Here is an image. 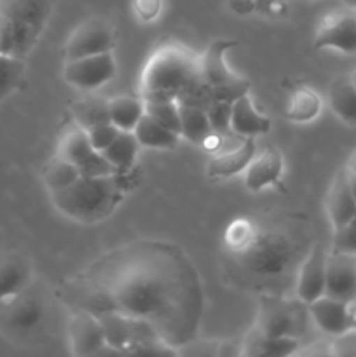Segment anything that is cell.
I'll return each instance as SVG.
<instances>
[{
  "label": "cell",
  "mask_w": 356,
  "mask_h": 357,
  "mask_svg": "<svg viewBox=\"0 0 356 357\" xmlns=\"http://www.w3.org/2000/svg\"><path fill=\"white\" fill-rule=\"evenodd\" d=\"M302 302H292L274 293H262L255 326L267 337H299Z\"/></svg>",
  "instance_id": "7"
},
{
  "label": "cell",
  "mask_w": 356,
  "mask_h": 357,
  "mask_svg": "<svg viewBox=\"0 0 356 357\" xmlns=\"http://www.w3.org/2000/svg\"><path fill=\"white\" fill-rule=\"evenodd\" d=\"M110 122L119 131H133L145 115V101L142 98L117 96L108 100Z\"/></svg>",
  "instance_id": "25"
},
{
  "label": "cell",
  "mask_w": 356,
  "mask_h": 357,
  "mask_svg": "<svg viewBox=\"0 0 356 357\" xmlns=\"http://www.w3.org/2000/svg\"><path fill=\"white\" fill-rule=\"evenodd\" d=\"M24 75V59L0 52V103L9 98Z\"/></svg>",
  "instance_id": "31"
},
{
  "label": "cell",
  "mask_w": 356,
  "mask_h": 357,
  "mask_svg": "<svg viewBox=\"0 0 356 357\" xmlns=\"http://www.w3.org/2000/svg\"><path fill=\"white\" fill-rule=\"evenodd\" d=\"M346 169H348L349 173L356 174V150L351 153V157H349L348 164H346Z\"/></svg>",
  "instance_id": "40"
},
{
  "label": "cell",
  "mask_w": 356,
  "mask_h": 357,
  "mask_svg": "<svg viewBox=\"0 0 356 357\" xmlns=\"http://www.w3.org/2000/svg\"><path fill=\"white\" fill-rule=\"evenodd\" d=\"M145 114L180 135V105L175 100L145 101Z\"/></svg>",
  "instance_id": "33"
},
{
  "label": "cell",
  "mask_w": 356,
  "mask_h": 357,
  "mask_svg": "<svg viewBox=\"0 0 356 357\" xmlns=\"http://www.w3.org/2000/svg\"><path fill=\"white\" fill-rule=\"evenodd\" d=\"M332 354L335 356H356V330L351 328L346 333L335 337L332 345Z\"/></svg>",
  "instance_id": "38"
},
{
  "label": "cell",
  "mask_w": 356,
  "mask_h": 357,
  "mask_svg": "<svg viewBox=\"0 0 356 357\" xmlns=\"http://www.w3.org/2000/svg\"><path fill=\"white\" fill-rule=\"evenodd\" d=\"M351 80H353V84H355V87H356V70L351 73Z\"/></svg>",
  "instance_id": "43"
},
{
  "label": "cell",
  "mask_w": 356,
  "mask_h": 357,
  "mask_svg": "<svg viewBox=\"0 0 356 357\" xmlns=\"http://www.w3.org/2000/svg\"><path fill=\"white\" fill-rule=\"evenodd\" d=\"M325 206H327V215L334 229H341V227L348 225L353 220L356 209V199L353 195L351 187H349V176L346 167L337 171V174L332 180Z\"/></svg>",
  "instance_id": "18"
},
{
  "label": "cell",
  "mask_w": 356,
  "mask_h": 357,
  "mask_svg": "<svg viewBox=\"0 0 356 357\" xmlns=\"http://www.w3.org/2000/svg\"><path fill=\"white\" fill-rule=\"evenodd\" d=\"M3 323L14 333H30L37 330L45 317V303L37 291L28 286L24 291L0 305Z\"/></svg>",
  "instance_id": "11"
},
{
  "label": "cell",
  "mask_w": 356,
  "mask_h": 357,
  "mask_svg": "<svg viewBox=\"0 0 356 357\" xmlns=\"http://www.w3.org/2000/svg\"><path fill=\"white\" fill-rule=\"evenodd\" d=\"M225 246L234 268L255 284H271L285 278L297 260V248L290 236L244 218L230 223Z\"/></svg>",
  "instance_id": "2"
},
{
  "label": "cell",
  "mask_w": 356,
  "mask_h": 357,
  "mask_svg": "<svg viewBox=\"0 0 356 357\" xmlns=\"http://www.w3.org/2000/svg\"><path fill=\"white\" fill-rule=\"evenodd\" d=\"M328 105L332 112L349 126H356V87L351 75H339L328 89Z\"/></svg>",
  "instance_id": "22"
},
{
  "label": "cell",
  "mask_w": 356,
  "mask_h": 357,
  "mask_svg": "<svg viewBox=\"0 0 356 357\" xmlns=\"http://www.w3.org/2000/svg\"><path fill=\"white\" fill-rule=\"evenodd\" d=\"M332 251L356 257V223L349 222L341 229H334Z\"/></svg>",
  "instance_id": "35"
},
{
  "label": "cell",
  "mask_w": 356,
  "mask_h": 357,
  "mask_svg": "<svg viewBox=\"0 0 356 357\" xmlns=\"http://www.w3.org/2000/svg\"><path fill=\"white\" fill-rule=\"evenodd\" d=\"M84 281L112 309L145 321L178 352L195 340L205 312V289L198 268L180 246L143 239L94 260Z\"/></svg>",
  "instance_id": "1"
},
{
  "label": "cell",
  "mask_w": 356,
  "mask_h": 357,
  "mask_svg": "<svg viewBox=\"0 0 356 357\" xmlns=\"http://www.w3.org/2000/svg\"><path fill=\"white\" fill-rule=\"evenodd\" d=\"M307 312H309L314 324H316L325 335L339 337V335L351 330V321H349L348 314V302H342V300L323 295L307 305Z\"/></svg>",
  "instance_id": "16"
},
{
  "label": "cell",
  "mask_w": 356,
  "mask_h": 357,
  "mask_svg": "<svg viewBox=\"0 0 356 357\" xmlns=\"http://www.w3.org/2000/svg\"><path fill=\"white\" fill-rule=\"evenodd\" d=\"M115 59L110 52L86 56V58L65 61L63 77L70 86L82 91H94L105 86L115 77Z\"/></svg>",
  "instance_id": "10"
},
{
  "label": "cell",
  "mask_w": 356,
  "mask_h": 357,
  "mask_svg": "<svg viewBox=\"0 0 356 357\" xmlns=\"http://www.w3.org/2000/svg\"><path fill=\"white\" fill-rule=\"evenodd\" d=\"M327 255L328 253L321 244H314L307 257L300 261L299 271H297L295 291L297 300H300L306 305L325 295Z\"/></svg>",
  "instance_id": "13"
},
{
  "label": "cell",
  "mask_w": 356,
  "mask_h": 357,
  "mask_svg": "<svg viewBox=\"0 0 356 357\" xmlns=\"http://www.w3.org/2000/svg\"><path fill=\"white\" fill-rule=\"evenodd\" d=\"M230 110H232V103L229 101H213L208 108H206V114H208L209 124L215 135L225 136L230 138L234 135L232 129H230Z\"/></svg>",
  "instance_id": "34"
},
{
  "label": "cell",
  "mask_w": 356,
  "mask_h": 357,
  "mask_svg": "<svg viewBox=\"0 0 356 357\" xmlns=\"http://www.w3.org/2000/svg\"><path fill=\"white\" fill-rule=\"evenodd\" d=\"M236 45L237 42L230 38H216L201 56L202 80L208 84L209 89L213 91V96L218 101L232 103L234 100L250 91V82L234 73L225 63L227 51Z\"/></svg>",
  "instance_id": "6"
},
{
  "label": "cell",
  "mask_w": 356,
  "mask_h": 357,
  "mask_svg": "<svg viewBox=\"0 0 356 357\" xmlns=\"http://www.w3.org/2000/svg\"><path fill=\"white\" fill-rule=\"evenodd\" d=\"M140 149H142V146H140L135 132L119 131V135L115 136L114 142H112L107 149L101 150V153H103L105 159H107L112 166L117 167L119 173H122V171L129 169V167L135 164Z\"/></svg>",
  "instance_id": "28"
},
{
  "label": "cell",
  "mask_w": 356,
  "mask_h": 357,
  "mask_svg": "<svg viewBox=\"0 0 356 357\" xmlns=\"http://www.w3.org/2000/svg\"><path fill=\"white\" fill-rule=\"evenodd\" d=\"M283 174V155L276 146H267L262 153H255L244 169V187L251 192H260L276 185Z\"/></svg>",
  "instance_id": "17"
},
{
  "label": "cell",
  "mask_w": 356,
  "mask_h": 357,
  "mask_svg": "<svg viewBox=\"0 0 356 357\" xmlns=\"http://www.w3.org/2000/svg\"><path fill=\"white\" fill-rule=\"evenodd\" d=\"M342 2H344L346 6L349 7V9H355L356 10V0H342Z\"/></svg>",
  "instance_id": "42"
},
{
  "label": "cell",
  "mask_w": 356,
  "mask_h": 357,
  "mask_svg": "<svg viewBox=\"0 0 356 357\" xmlns=\"http://www.w3.org/2000/svg\"><path fill=\"white\" fill-rule=\"evenodd\" d=\"M348 176H349V187H351L353 195H355V199H356V174L349 173L348 171Z\"/></svg>",
  "instance_id": "41"
},
{
  "label": "cell",
  "mask_w": 356,
  "mask_h": 357,
  "mask_svg": "<svg viewBox=\"0 0 356 357\" xmlns=\"http://www.w3.org/2000/svg\"><path fill=\"white\" fill-rule=\"evenodd\" d=\"M86 131L87 136H89L91 145H93V149L98 150V152L107 149V146L114 142L115 136L119 135V129L115 128L110 121L93 126V128L86 129Z\"/></svg>",
  "instance_id": "37"
},
{
  "label": "cell",
  "mask_w": 356,
  "mask_h": 357,
  "mask_svg": "<svg viewBox=\"0 0 356 357\" xmlns=\"http://www.w3.org/2000/svg\"><path fill=\"white\" fill-rule=\"evenodd\" d=\"M297 349H299V338L267 337L257 326H253L241 342L239 356L283 357L295 354Z\"/></svg>",
  "instance_id": "21"
},
{
  "label": "cell",
  "mask_w": 356,
  "mask_h": 357,
  "mask_svg": "<svg viewBox=\"0 0 356 357\" xmlns=\"http://www.w3.org/2000/svg\"><path fill=\"white\" fill-rule=\"evenodd\" d=\"M271 119L255 108L250 94H243L232 101L230 129L239 138H257L271 131Z\"/></svg>",
  "instance_id": "19"
},
{
  "label": "cell",
  "mask_w": 356,
  "mask_h": 357,
  "mask_svg": "<svg viewBox=\"0 0 356 357\" xmlns=\"http://www.w3.org/2000/svg\"><path fill=\"white\" fill-rule=\"evenodd\" d=\"M321 98L311 87L299 86L290 96L286 119L293 122H311L320 115Z\"/></svg>",
  "instance_id": "29"
},
{
  "label": "cell",
  "mask_w": 356,
  "mask_h": 357,
  "mask_svg": "<svg viewBox=\"0 0 356 357\" xmlns=\"http://www.w3.org/2000/svg\"><path fill=\"white\" fill-rule=\"evenodd\" d=\"M133 132H135L140 146H145V149L171 150L178 145V139H180L178 132L171 131V129H168L166 126H163L147 114L140 119Z\"/></svg>",
  "instance_id": "23"
},
{
  "label": "cell",
  "mask_w": 356,
  "mask_h": 357,
  "mask_svg": "<svg viewBox=\"0 0 356 357\" xmlns=\"http://www.w3.org/2000/svg\"><path fill=\"white\" fill-rule=\"evenodd\" d=\"M31 286V265L16 253L0 257V305Z\"/></svg>",
  "instance_id": "20"
},
{
  "label": "cell",
  "mask_w": 356,
  "mask_h": 357,
  "mask_svg": "<svg viewBox=\"0 0 356 357\" xmlns=\"http://www.w3.org/2000/svg\"><path fill=\"white\" fill-rule=\"evenodd\" d=\"M98 319L103 328L107 347L115 352H124L131 340V317L117 310H107V312L98 314Z\"/></svg>",
  "instance_id": "26"
},
{
  "label": "cell",
  "mask_w": 356,
  "mask_h": 357,
  "mask_svg": "<svg viewBox=\"0 0 356 357\" xmlns=\"http://www.w3.org/2000/svg\"><path fill=\"white\" fill-rule=\"evenodd\" d=\"M353 223H356V209H355V215H353V220H351Z\"/></svg>",
  "instance_id": "44"
},
{
  "label": "cell",
  "mask_w": 356,
  "mask_h": 357,
  "mask_svg": "<svg viewBox=\"0 0 356 357\" xmlns=\"http://www.w3.org/2000/svg\"><path fill=\"white\" fill-rule=\"evenodd\" d=\"M314 49H335L342 54H356V10H332L316 28Z\"/></svg>",
  "instance_id": "9"
},
{
  "label": "cell",
  "mask_w": 356,
  "mask_h": 357,
  "mask_svg": "<svg viewBox=\"0 0 356 357\" xmlns=\"http://www.w3.org/2000/svg\"><path fill=\"white\" fill-rule=\"evenodd\" d=\"M94 152H98V150H94L93 145H91L87 131L77 124L75 128H70L68 131L61 136L56 157H59V159L63 160H68V162L75 164V166L79 167L80 164L86 162Z\"/></svg>",
  "instance_id": "24"
},
{
  "label": "cell",
  "mask_w": 356,
  "mask_h": 357,
  "mask_svg": "<svg viewBox=\"0 0 356 357\" xmlns=\"http://www.w3.org/2000/svg\"><path fill=\"white\" fill-rule=\"evenodd\" d=\"M115 45L114 26L103 17H89L73 30L63 47L65 61L110 52Z\"/></svg>",
  "instance_id": "8"
},
{
  "label": "cell",
  "mask_w": 356,
  "mask_h": 357,
  "mask_svg": "<svg viewBox=\"0 0 356 357\" xmlns=\"http://www.w3.org/2000/svg\"><path fill=\"white\" fill-rule=\"evenodd\" d=\"M202 82L201 56L180 44H166L152 52L140 79L143 101L175 100Z\"/></svg>",
  "instance_id": "3"
},
{
  "label": "cell",
  "mask_w": 356,
  "mask_h": 357,
  "mask_svg": "<svg viewBox=\"0 0 356 357\" xmlns=\"http://www.w3.org/2000/svg\"><path fill=\"white\" fill-rule=\"evenodd\" d=\"M325 295L351 302L356 298V257L330 251L327 255Z\"/></svg>",
  "instance_id": "14"
},
{
  "label": "cell",
  "mask_w": 356,
  "mask_h": 357,
  "mask_svg": "<svg viewBox=\"0 0 356 357\" xmlns=\"http://www.w3.org/2000/svg\"><path fill=\"white\" fill-rule=\"evenodd\" d=\"M79 178V167L75 164L68 162V160L59 159V157H54L44 169V183L51 194L68 187V185H72Z\"/></svg>",
  "instance_id": "30"
},
{
  "label": "cell",
  "mask_w": 356,
  "mask_h": 357,
  "mask_svg": "<svg viewBox=\"0 0 356 357\" xmlns=\"http://www.w3.org/2000/svg\"><path fill=\"white\" fill-rule=\"evenodd\" d=\"M73 114H75L77 124L84 129H89L93 126L101 124V122L110 121L108 115V101L105 100H82L73 107Z\"/></svg>",
  "instance_id": "32"
},
{
  "label": "cell",
  "mask_w": 356,
  "mask_h": 357,
  "mask_svg": "<svg viewBox=\"0 0 356 357\" xmlns=\"http://www.w3.org/2000/svg\"><path fill=\"white\" fill-rule=\"evenodd\" d=\"M54 0H0V52L24 59L37 45Z\"/></svg>",
  "instance_id": "5"
},
{
  "label": "cell",
  "mask_w": 356,
  "mask_h": 357,
  "mask_svg": "<svg viewBox=\"0 0 356 357\" xmlns=\"http://www.w3.org/2000/svg\"><path fill=\"white\" fill-rule=\"evenodd\" d=\"M80 176H110V174H119L117 167L112 166L101 152H94L86 162L79 166Z\"/></svg>",
  "instance_id": "36"
},
{
  "label": "cell",
  "mask_w": 356,
  "mask_h": 357,
  "mask_svg": "<svg viewBox=\"0 0 356 357\" xmlns=\"http://www.w3.org/2000/svg\"><path fill=\"white\" fill-rule=\"evenodd\" d=\"M66 335L73 356H93L107 347L100 319L89 310L77 309L70 314Z\"/></svg>",
  "instance_id": "12"
},
{
  "label": "cell",
  "mask_w": 356,
  "mask_h": 357,
  "mask_svg": "<svg viewBox=\"0 0 356 357\" xmlns=\"http://www.w3.org/2000/svg\"><path fill=\"white\" fill-rule=\"evenodd\" d=\"M119 174L110 176H80L68 187L52 192L54 208L77 223H98L114 215L122 201Z\"/></svg>",
  "instance_id": "4"
},
{
  "label": "cell",
  "mask_w": 356,
  "mask_h": 357,
  "mask_svg": "<svg viewBox=\"0 0 356 357\" xmlns=\"http://www.w3.org/2000/svg\"><path fill=\"white\" fill-rule=\"evenodd\" d=\"M180 136L198 145L206 143L212 136H215L206 110L180 105Z\"/></svg>",
  "instance_id": "27"
},
{
  "label": "cell",
  "mask_w": 356,
  "mask_h": 357,
  "mask_svg": "<svg viewBox=\"0 0 356 357\" xmlns=\"http://www.w3.org/2000/svg\"><path fill=\"white\" fill-rule=\"evenodd\" d=\"M257 153V143L255 138H239L236 145L225 146L218 150L209 159L206 173L212 178H230L243 173Z\"/></svg>",
  "instance_id": "15"
},
{
  "label": "cell",
  "mask_w": 356,
  "mask_h": 357,
  "mask_svg": "<svg viewBox=\"0 0 356 357\" xmlns=\"http://www.w3.org/2000/svg\"><path fill=\"white\" fill-rule=\"evenodd\" d=\"M159 10V0H136V13L143 20H152Z\"/></svg>",
  "instance_id": "39"
}]
</instances>
